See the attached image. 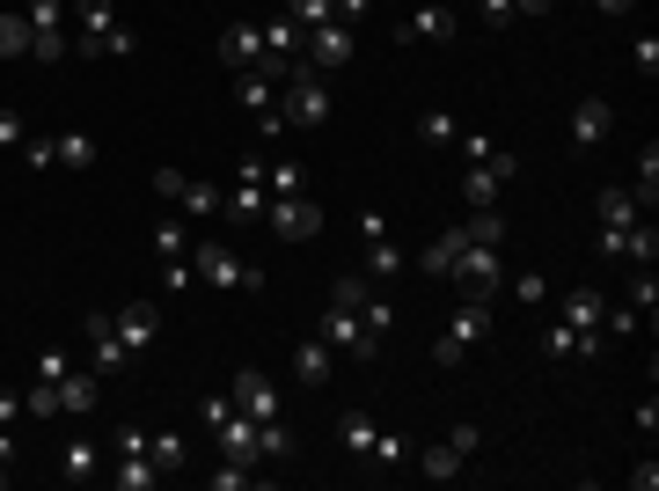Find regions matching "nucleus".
I'll use <instances>...</instances> for the list:
<instances>
[{
    "label": "nucleus",
    "mask_w": 659,
    "mask_h": 491,
    "mask_svg": "<svg viewBox=\"0 0 659 491\" xmlns=\"http://www.w3.org/2000/svg\"><path fill=\"white\" fill-rule=\"evenodd\" d=\"M191 271L205 279V287H243V294H257V287H264V271L249 265V257H235L220 235H191Z\"/></svg>",
    "instance_id": "f257e3e1"
},
{
    "label": "nucleus",
    "mask_w": 659,
    "mask_h": 491,
    "mask_svg": "<svg viewBox=\"0 0 659 491\" xmlns=\"http://www.w3.org/2000/svg\"><path fill=\"white\" fill-rule=\"evenodd\" d=\"M279 118L286 125H330V81H322L308 59L279 81Z\"/></svg>",
    "instance_id": "f03ea898"
},
{
    "label": "nucleus",
    "mask_w": 659,
    "mask_h": 491,
    "mask_svg": "<svg viewBox=\"0 0 659 491\" xmlns=\"http://www.w3.org/2000/svg\"><path fill=\"white\" fill-rule=\"evenodd\" d=\"M73 8H81V51L89 59H132L140 51V37L110 15V0H73Z\"/></svg>",
    "instance_id": "7ed1b4c3"
},
{
    "label": "nucleus",
    "mask_w": 659,
    "mask_h": 491,
    "mask_svg": "<svg viewBox=\"0 0 659 491\" xmlns=\"http://www.w3.org/2000/svg\"><path fill=\"white\" fill-rule=\"evenodd\" d=\"M491 338V301H462L455 308V323L439 330V344H433V367H462L469 360V344H484Z\"/></svg>",
    "instance_id": "20e7f679"
},
{
    "label": "nucleus",
    "mask_w": 659,
    "mask_h": 491,
    "mask_svg": "<svg viewBox=\"0 0 659 491\" xmlns=\"http://www.w3.org/2000/svg\"><path fill=\"white\" fill-rule=\"evenodd\" d=\"M455 287H462L469 301H491L498 287H506V265H498V249H484V243H462V257H455V271H447Z\"/></svg>",
    "instance_id": "39448f33"
},
{
    "label": "nucleus",
    "mask_w": 659,
    "mask_h": 491,
    "mask_svg": "<svg viewBox=\"0 0 659 491\" xmlns=\"http://www.w3.org/2000/svg\"><path fill=\"white\" fill-rule=\"evenodd\" d=\"M601 316H609V294H593V287H579V294H564V308H557V323L564 330H572V338H579V352L586 360H593V352H601Z\"/></svg>",
    "instance_id": "423d86ee"
},
{
    "label": "nucleus",
    "mask_w": 659,
    "mask_h": 491,
    "mask_svg": "<svg viewBox=\"0 0 659 491\" xmlns=\"http://www.w3.org/2000/svg\"><path fill=\"white\" fill-rule=\"evenodd\" d=\"M455 37H462V15L447 0H425V8H411L396 23V45H455Z\"/></svg>",
    "instance_id": "0eeeda50"
},
{
    "label": "nucleus",
    "mask_w": 659,
    "mask_h": 491,
    "mask_svg": "<svg viewBox=\"0 0 659 491\" xmlns=\"http://www.w3.org/2000/svg\"><path fill=\"white\" fill-rule=\"evenodd\" d=\"M264 227H271V235H286V243H316V235H322V206L308 191L271 198V206H264Z\"/></svg>",
    "instance_id": "6e6552de"
},
{
    "label": "nucleus",
    "mask_w": 659,
    "mask_h": 491,
    "mask_svg": "<svg viewBox=\"0 0 659 491\" xmlns=\"http://www.w3.org/2000/svg\"><path fill=\"white\" fill-rule=\"evenodd\" d=\"M360 243H366V279H374V287H389L396 271H403V249H396V235H389V213H374V206H366V213H360Z\"/></svg>",
    "instance_id": "1a4fd4ad"
},
{
    "label": "nucleus",
    "mask_w": 659,
    "mask_h": 491,
    "mask_svg": "<svg viewBox=\"0 0 659 491\" xmlns=\"http://www.w3.org/2000/svg\"><path fill=\"white\" fill-rule=\"evenodd\" d=\"M322 344H330V352H352V360H374V352H381V338H374L360 323V308H344V301L322 308Z\"/></svg>",
    "instance_id": "9d476101"
},
{
    "label": "nucleus",
    "mask_w": 659,
    "mask_h": 491,
    "mask_svg": "<svg viewBox=\"0 0 659 491\" xmlns=\"http://www.w3.org/2000/svg\"><path fill=\"white\" fill-rule=\"evenodd\" d=\"M81 330H89V374H96V382H110V374H125V367H132V352H125L118 323L103 316V308H96L89 323H81Z\"/></svg>",
    "instance_id": "9b49d317"
},
{
    "label": "nucleus",
    "mask_w": 659,
    "mask_h": 491,
    "mask_svg": "<svg viewBox=\"0 0 659 491\" xmlns=\"http://www.w3.org/2000/svg\"><path fill=\"white\" fill-rule=\"evenodd\" d=\"M154 191L169 198V206H184L191 221H213L220 213V191L213 184H198V176H184V169H154Z\"/></svg>",
    "instance_id": "f8f14e48"
},
{
    "label": "nucleus",
    "mask_w": 659,
    "mask_h": 491,
    "mask_svg": "<svg viewBox=\"0 0 659 491\" xmlns=\"http://www.w3.org/2000/svg\"><path fill=\"white\" fill-rule=\"evenodd\" d=\"M213 441H220V463H243V469H257L264 463V433H257V418H243V411H227L213 425Z\"/></svg>",
    "instance_id": "ddd939ff"
},
{
    "label": "nucleus",
    "mask_w": 659,
    "mask_h": 491,
    "mask_svg": "<svg viewBox=\"0 0 659 491\" xmlns=\"http://www.w3.org/2000/svg\"><path fill=\"white\" fill-rule=\"evenodd\" d=\"M235 103H243L249 118H257V132H264V140H279V132H286V118H279V81H264V74H235Z\"/></svg>",
    "instance_id": "4468645a"
},
{
    "label": "nucleus",
    "mask_w": 659,
    "mask_h": 491,
    "mask_svg": "<svg viewBox=\"0 0 659 491\" xmlns=\"http://www.w3.org/2000/svg\"><path fill=\"white\" fill-rule=\"evenodd\" d=\"M227 396H235V411H243V418H257V425H264V418H279V411H286V396H279V382H271L264 367H243V374H235V389H227Z\"/></svg>",
    "instance_id": "2eb2a0df"
},
{
    "label": "nucleus",
    "mask_w": 659,
    "mask_h": 491,
    "mask_svg": "<svg viewBox=\"0 0 659 491\" xmlns=\"http://www.w3.org/2000/svg\"><path fill=\"white\" fill-rule=\"evenodd\" d=\"M520 169V162H513L506 148L491 154V162H469V176H462V198H469V213H476V206H498V191H506V176Z\"/></svg>",
    "instance_id": "dca6fc26"
},
{
    "label": "nucleus",
    "mask_w": 659,
    "mask_h": 491,
    "mask_svg": "<svg viewBox=\"0 0 659 491\" xmlns=\"http://www.w3.org/2000/svg\"><path fill=\"white\" fill-rule=\"evenodd\" d=\"M301 59L316 67V74H330V67H344L352 59V30L344 23H316L308 37H301Z\"/></svg>",
    "instance_id": "f3484780"
},
{
    "label": "nucleus",
    "mask_w": 659,
    "mask_h": 491,
    "mask_svg": "<svg viewBox=\"0 0 659 491\" xmlns=\"http://www.w3.org/2000/svg\"><path fill=\"white\" fill-rule=\"evenodd\" d=\"M30 59H67V30H59V0H30Z\"/></svg>",
    "instance_id": "a211bd4d"
},
{
    "label": "nucleus",
    "mask_w": 659,
    "mask_h": 491,
    "mask_svg": "<svg viewBox=\"0 0 659 491\" xmlns=\"http://www.w3.org/2000/svg\"><path fill=\"white\" fill-rule=\"evenodd\" d=\"M110 323H118L125 352H146V344H154V330H162V308H154V301H125Z\"/></svg>",
    "instance_id": "6ab92c4d"
},
{
    "label": "nucleus",
    "mask_w": 659,
    "mask_h": 491,
    "mask_svg": "<svg viewBox=\"0 0 659 491\" xmlns=\"http://www.w3.org/2000/svg\"><path fill=\"white\" fill-rule=\"evenodd\" d=\"M220 59H227L235 74H249V67H264V30H257V23H235V30H220Z\"/></svg>",
    "instance_id": "aec40b11"
},
{
    "label": "nucleus",
    "mask_w": 659,
    "mask_h": 491,
    "mask_svg": "<svg viewBox=\"0 0 659 491\" xmlns=\"http://www.w3.org/2000/svg\"><path fill=\"white\" fill-rule=\"evenodd\" d=\"M609 125H615V110L601 96H586L579 110H572V148H601V140H609Z\"/></svg>",
    "instance_id": "412c9836"
},
{
    "label": "nucleus",
    "mask_w": 659,
    "mask_h": 491,
    "mask_svg": "<svg viewBox=\"0 0 659 491\" xmlns=\"http://www.w3.org/2000/svg\"><path fill=\"white\" fill-rule=\"evenodd\" d=\"M96 396H103V382H96V374H59V418H89V411H96Z\"/></svg>",
    "instance_id": "4be33fe9"
},
{
    "label": "nucleus",
    "mask_w": 659,
    "mask_h": 491,
    "mask_svg": "<svg viewBox=\"0 0 659 491\" xmlns=\"http://www.w3.org/2000/svg\"><path fill=\"white\" fill-rule=\"evenodd\" d=\"M462 469H469V455L455 441H439V447H425V455H417V477H425V484H455Z\"/></svg>",
    "instance_id": "5701e85b"
},
{
    "label": "nucleus",
    "mask_w": 659,
    "mask_h": 491,
    "mask_svg": "<svg viewBox=\"0 0 659 491\" xmlns=\"http://www.w3.org/2000/svg\"><path fill=\"white\" fill-rule=\"evenodd\" d=\"M293 382H301V389H322V382H330V344L322 338L293 344Z\"/></svg>",
    "instance_id": "b1692460"
},
{
    "label": "nucleus",
    "mask_w": 659,
    "mask_h": 491,
    "mask_svg": "<svg viewBox=\"0 0 659 491\" xmlns=\"http://www.w3.org/2000/svg\"><path fill=\"white\" fill-rule=\"evenodd\" d=\"M51 162L59 169H96V132H51Z\"/></svg>",
    "instance_id": "393cba45"
},
{
    "label": "nucleus",
    "mask_w": 659,
    "mask_h": 491,
    "mask_svg": "<svg viewBox=\"0 0 659 491\" xmlns=\"http://www.w3.org/2000/svg\"><path fill=\"white\" fill-rule=\"evenodd\" d=\"M631 221H637V198H631V184H609V191H601V235H623Z\"/></svg>",
    "instance_id": "a878e982"
},
{
    "label": "nucleus",
    "mask_w": 659,
    "mask_h": 491,
    "mask_svg": "<svg viewBox=\"0 0 659 491\" xmlns=\"http://www.w3.org/2000/svg\"><path fill=\"white\" fill-rule=\"evenodd\" d=\"M374 433H381V418H374V411H344V418H338V441L352 447L360 463L374 455Z\"/></svg>",
    "instance_id": "bb28decb"
},
{
    "label": "nucleus",
    "mask_w": 659,
    "mask_h": 491,
    "mask_svg": "<svg viewBox=\"0 0 659 491\" xmlns=\"http://www.w3.org/2000/svg\"><path fill=\"white\" fill-rule=\"evenodd\" d=\"M96 463H103V441H67L59 477H67V484H89V477H96Z\"/></svg>",
    "instance_id": "cd10ccee"
},
{
    "label": "nucleus",
    "mask_w": 659,
    "mask_h": 491,
    "mask_svg": "<svg viewBox=\"0 0 659 491\" xmlns=\"http://www.w3.org/2000/svg\"><path fill=\"white\" fill-rule=\"evenodd\" d=\"M118 484H125V491H154V484H162V463H154L146 447H125V463H118Z\"/></svg>",
    "instance_id": "c85d7f7f"
},
{
    "label": "nucleus",
    "mask_w": 659,
    "mask_h": 491,
    "mask_svg": "<svg viewBox=\"0 0 659 491\" xmlns=\"http://www.w3.org/2000/svg\"><path fill=\"white\" fill-rule=\"evenodd\" d=\"M462 227H447V235H433V243H425V257H417V265L433 271V279H447V271H455V257H462Z\"/></svg>",
    "instance_id": "c756f323"
},
{
    "label": "nucleus",
    "mask_w": 659,
    "mask_h": 491,
    "mask_svg": "<svg viewBox=\"0 0 659 491\" xmlns=\"http://www.w3.org/2000/svg\"><path fill=\"white\" fill-rule=\"evenodd\" d=\"M615 257H631V265H652V257H659L652 221H631V227H623V235H615Z\"/></svg>",
    "instance_id": "7c9ffc66"
},
{
    "label": "nucleus",
    "mask_w": 659,
    "mask_h": 491,
    "mask_svg": "<svg viewBox=\"0 0 659 491\" xmlns=\"http://www.w3.org/2000/svg\"><path fill=\"white\" fill-rule=\"evenodd\" d=\"M631 198H637V213H652V198H659V148H645V154H637Z\"/></svg>",
    "instance_id": "2f4dec72"
},
{
    "label": "nucleus",
    "mask_w": 659,
    "mask_h": 491,
    "mask_svg": "<svg viewBox=\"0 0 659 491\" xmlns=\"http://www.w3.org/2000/svg\"><path fill=\"white\" fill-rule=\"evenodd\" d=\"M0 59H30V15L0 8Z\"/></svg>",
    "instance_id": "473e14b6"
},
{
    "label": "nucleus",
    "mask_w": 659,
    "mask_h": 491,
    "mask_svg": "<svg viewBox=\"0 0 659 491\" xmlns=\"http://www.w3.org/2000/svg\"><path fill=\"white\" fill-rule=\"evenodd\" d=\"M264 191H271V198L308 191V169H301V162H264Z\"/></svg>",
    "instance_id": "72a5a7b5"
},
{
    "label": "nucleus",
    "mask_w": 659,
    "mask_h": 491,
    "mask_svg": "<svg viewBox=\"0 0 659 491\" xmlns=\"http://www.w3.org/2000/svg\"><path fill=\"white\" fill-rule=\"evenodd\" d=\"M623 294H631V308H637V316L652 323V308H659V279H652V265H637V279L623 287Z\"/></svg>",
    "instance_id": "f704fd0d"
},
{
    "label": "nucleus",
    "mask_w": 659,
    "mask_h": 491,
    "mask_svg": "<svg viewBox=\"0 0 659 491\" xmlns=\"http://www.w3.org/2000/svg\"><path fill=\"white\" fill-rule=\"evenodd\" d=\"M23 418H59V382H30V396H23Z\"/></svg>",
    "instance_id": "c9c22d12"
},
{
    "label": "nucleus",
    "mask_w": 659,
    "mask_h": 491,
    "mask_svg": "<svg viewBox=\"0 0 659 491\" xmlns=\"http://www.w3.org/2000/svg\"><path fill=\"white\" fill-rule=\"evenodd\" d=\"M455 132H462V125L447 118V110H425V118H417V140H425V148H455Z\"/></svg>",
    "instance_id": "e433bc0d"
},
{
    "label": "nucleus",
    "mask_w": 659,
    "mask_h": 491,
    "mask_svg": "<svg viewBox=\"0 0 659 491\" xmlns=\"http://www.w3.org/2000/svg\"><path fill=\"white\" fill-rule=\"evenodd\" d=\"M191 249V227L184 221H154V257H184Z\"/></svg>",
    "instance_id": "4c0bfd02"
},
{
    "label": "nucleus",
    "mask_w": 659,
    "mask_h": 491,
    "mask_svg": "<svg viewBox=\"0 0 659 491\" xmlns=\"http://www.w3.org/2000/svg\"><path fill=\"white\" fill-rule=\"evenodd\" d=\"M360 323H366V330H374L381 344H389V330H396V308H389L381 294H366V301H360Z\"/></svg>",
    "instance_id": "58836bf2"
},
{
    "label": "nucleus",
    "mask_w": 659,
    "mask_h": 491,
    "mask_svg": "<svg viewBox=\"0 0 659 491\" xmlns=\"http://www.w3.org/2000/svg\"><path fill=\"white\" fill-rule=\"evenodd\" d=\"M403 455H411V447H403V433H389V425H381V433H374V455H366V463H374V469H396Z\"/></svg>",
    "instance_id": "ea45409f"
},
{
    "label": "nucleus",
    "mask_w": 659,
    "mask_h": 491,
    "mask_svg": "<svg viewBox=\"0 0 659 491\" xmlns=\"http://www.w3.org/2000/svg\"><path fill=\"white\" fill-rule=\"evenodd\" d=\"M146 455L162 469H184V433H146Z\"/></svg>",
    "instance_id": "a19ab883"
},
{
    "label": "nucleus",
    "mask_w": 659,
    "mask_h": 491,
    "mask_svg": "<svg viewBox=\"0 0 659 491\" xmlns=\"http://www.w3.org/2000/svg\"><path fill=\"white\" fill-rule=\"evenodd\" d=\"M191 257H162V294H191Z\"/></svg>",
    "instance_id": "79ce46f5"
},
{
    "label": "nucleus",
    "mask_w": 659,
    "mask_h": 491,
    "mask_svg": "<svg viewBox=\"0 0 659 491\" xmlns=\"http://www.w3.org/2000/svg\"><path fill=\"white\" fill-rule=\"evenodd\" d=\"M257 433H264V463H286V455H293V433L279 425V418H264Z\"/></svg>",
    "instance_id": "37998d69"
},
{
    "label": "nucleus",
    "mask_w": 659,
    "mask_h": 491,
    "mask_svg": "<svg viewBox=\"0 0 659 491\" xmlns=\"http://www.w3.org/2000/svg\"><path fill=\"white\" fill-rule=\"evenodd\" d=\"M257 477H264V469H243V463H227V469H213L205 484H213V491H249Z\"/></svg>",
    "instance_id": "c03bdc74"
},
{
    "label": "nucleus",
    "mask_w": 659,
    "mask_h": 491,
    "mask_svg": "<svg viewBox=\"0 0 659 491\" xmlns=\"http://www.w3.org/2000/svg\"><path fill=\"white\" fill-rule=\"evenodd\" d=\"M286 15L301 30H316V23H330V0H286Z\"/></svg>",
    "instance_id": "a18cd8bd"
},
{
    "label": "nucleus",
    "mask_w": 659,
    "mask_h": 491,
    "mask_svg": "<svg viewBox=\"0 0 659 491\" xmlns=\"http://www.w3.org/2000/svg\"><path fill=\"white\" fill-rule=\"evenodd\" d=\"M542 352H550V360H579V338H572L564 323H550V338H542Z\"/></svg>",
    "instance_id": "49530a36"
},
{
    "label": "nucleus",
    "mask_w": 659,
    "mask_h": 491,
    "mask_svg": "<svg viewBox=\"0 0 659 491\" xmlns=\"http://www.w3.org/2000/svg\"><path fill=\"white\" fill-rule=\"evenodd\" d=\"M476 23L484 30H513V0H476Z\"/></svg>",
    "instance_id": "de8ad7c7"
},
{
    "label": "nucleus",
    "mask_w": 659,
    "mask_h": 491,
    "mask_svg": "<svg viewBox=\"0 0 659 491\" xmlns=\"http://www.w3.org/2000/svg\"><path fill=\"white\" fill-rule=\"evenodd\" d=\"M23 162H30V169H51V132H30V140H23Z\"/></svg>",
    "instance_id": "09e8293b"
},
{
    "label": "nucleus",
    "mask_w": 659,
    "mask_h": 491,
    "mask_svg": "<svg viewBox=\"0 0 659 491\" xmlns=\"http://www.w3.org/2000/svg\"><path fill=\"white\" fill-rule=\"evenodd\" d=\"M30 140V125H23V110H0V148H23Z\"/></svg>",
    "instance_id": "8fccbe9b"
},
{
    "label": "nucleus",
    "mask_w": 659,
    "mask_h": 491,
    "mask_svg": "<svg viewBox=\"0 0 659 491\" xmlns=\"http://www.w3.org/2000/svg\"><path fill=\"white\" fill-rule=\"evenodd\" d=\"M227 411H235V396H205V404H198V425L213 433V425H220V418H227Z\"/></svg>",
    "instance_id": "3c124183"
},
{
    "label": "nucleus",
    "mask_w": 659,
    "mask_h": 491,
    "mask_svg": "<svg viewBox=\"0 0 659 491\" xmlns=\"http://www.w3.org/2000/svg\"><path fill=\"white\" fill-rule=\"evenodd\" d=\"M631 59H637V74L652 81V74H659V37H637V51H631Z\"/></svg>",
    "instance_id": "603ef678"
},
{
    "label": "nucleus",
    "mask_w": 659,
    "mask_h": 491,
    "mask_svg": "<svg viewBox=\"0 0 659 491\" xmlns=\"http://www.w3.org/2000/svg\"><path fill=\"white\" fill-rule=\"evenodd\" d=\"M513 294H520V301H542V294H550V279H542V271H520V279H513Z\"/></svg>",
    "instance_id": "864d4df0"
},
{
    "label": "nucleus",
    "mask_w": 659,
    "mask_h": 491,
    "mask_svg": "<svg viewBox=\"0 0 659 491\" xmlns=\"http://www.w3.org/2000/svg\"><path fill=\"white\" fill-rule=\"evenodd\" d=\"M67 367H73L67 352H37V374H45V382H59V374H67Z\"/></svg>",
    "instance_id": "5fc2aeb1"
},
{
    "label": "nucleus",
    "mask_w": 659,
    "mask_h": 491,
    "mask_svg": "<svg viewBox=\"0 0 659 491\" xmlns=\"http://www.w3.org/2000/svg\"><path fill=\"white\" fill-rule=\"evenodd\" d=\"M652 484H659V463H652V455H645V463L631 469V491H652Z\"/></svg>",
    "instance_id": "6e6d98bb"
},
{
    "label": "nucleus",
    "mask_w": 659,
    "mask_h": 491,
    "mask_svg": "<svg viewBox=\"0 0 659 491\" xmlns=\"http://www.w3.org/2000/svg\"><path fill=\"white\" fill-rule=\"evenodd\" d=\"M15 418H23V396H8V389H0V425H15Z\"/></svg>",
    "instance_id": "4d7b16f0"
},
{
    "label": "nucleus",
    "mask_w": 659,
    "mask_h": 491,
    "mask_svg": "<svg viewBox=\"0 0 659 491\" xmlns=\"http://www.w3.org/2000/svg\"><path fill=\"white\" fill-rule=\"evenodd\" d=\"M557 0H513V15H550Z\"/></svg>",
    "instance_id": "13d9d810"
},
{
    "label": "nucleus",
    "mask_w": 659,
    "mask_h": 491,
    "mask_svg": "<svg viewBox=\"0 0 659 491\" xmlns=\"http://www.w3.org/2000/svg\"><path fill=\"white\" fill-rule=\"evenodd\" d=\"M0 469H15V433L0 425Z\"/></svg>",
    "instance_id": "bf43d9fd"
},
{
    "label": "nucleus",
    "mask_w": 659,
    "mask_h": 491,
    "mask_svg": "<svg viewBox=\"0 0 659 491\" xmlns=\"http://www.w3.org/2000/svg\"><path fill=\"white\" fill-rule=\"evenodd\" d=\"M593 8H601V15H631L637 0H593Z\"/></svg>",
    "instance_id": "052dcab7"
}]
</instances>
